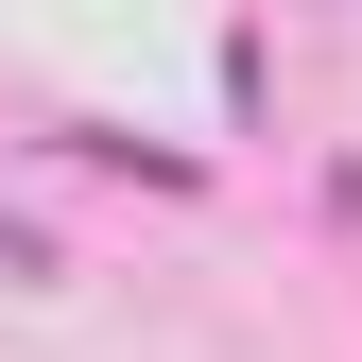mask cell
<instances>
[{
    "label": "cell",
    "instance_id": "1",
    "mask_svg": "<svg viewBox=\"0 0 362 362\" xmlns=\"http://www.w3.org/2000/svg\"><path fill=\"white\" fill-rule=\"evenodd\" d=\"M0 276H52V242H35V224H0Z\"/></svg>",
    "mask_w": 362,
    "mask_h": 362
}]
</instances>
